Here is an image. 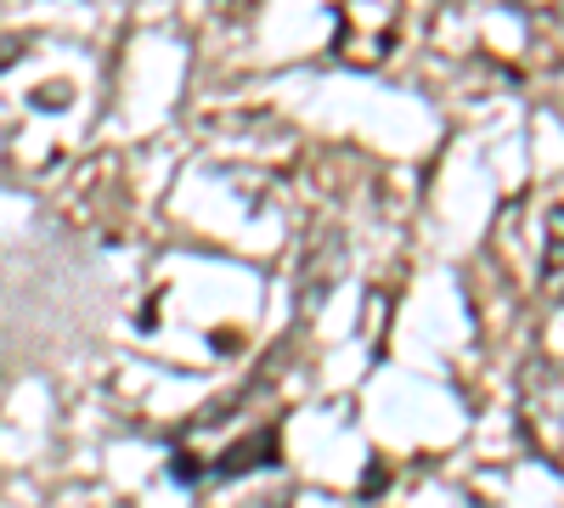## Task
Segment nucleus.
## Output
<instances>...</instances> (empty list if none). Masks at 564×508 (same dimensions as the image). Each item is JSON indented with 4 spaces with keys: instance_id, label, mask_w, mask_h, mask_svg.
Listing matches in <instances>:
<instances>
[{
    "instance_id": "2",
    "label": "nucleus",
    "mask_w": 564,
    "mask_h": 508,
    "mask_svg": "<svg viewBox=\"0 0 564 508\" xmlns=\"http://www.w3.org/2000/svg\"><path fill=\"white\" fill-rule=\"evenodd\" d=\"M520 419H525V435L536 441V452H542V419H547L553 435H564L558 430V361L553 356L525 361V374H520Z\"/></svg>"
},
{
    "instance_id": "1",
    "label": "nucleus",
    "mask_w": 564,
    "mask_h": 508,
    "mask_svg": "<svg viewBox=\"0 0 564 508\" xmlns=\"http://www.w3.org/2000/svg\"><path fill=\"white\" fill-rule=\"evenodd\" d=\"M102 57L63 34H23L0 45V187L57 175L102 119Z\"/></svg>"
},
{
    "instance_id": "4",
    "label": "nucleus",
    "mask_w": 564,
    "mask_h": 508,
    "mask_svg": "<svg viewBox=\"0 0 564 508\" xmlns=\"http://www.w3.org/2000/svg\"><path fill=\"white\" fill-rule=\"evenodd\" d=\"M260 508H265V502H260Z\"/></svg>"
},
{
    "instance_id": "3",
    "label": "nucleus",
    "mask_w": 564,
    "mask_h": 508,
    "mask_svg": "<svg viewBox=\"0 0 564 508\" xmlns=\"http://www.w3.org/2000/svg\"><path fill=\"white\" fill-rule=\"evenodd\" d=\"M276 424H260L254 435H243L238 446H226L220 457H215V464H204L198 469V480H238V475H254V469H271L276 464ZM193 480V486H198Z\"/></svg>"
}]
</instances>
